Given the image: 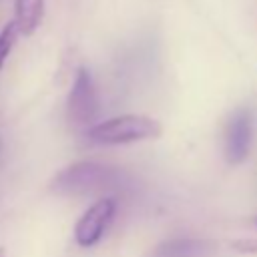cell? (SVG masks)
I'll list each match as a JSON object with an SVG mask.
<instances>
[{"mask_svg": "<svg viewBox=\"0 0 257 257\" xmlns=\"http://www.w3.org/2000/svg\"><path fill=\"white\" fill-rule=\"evenodd\" d=\"M124 175L116 167L100 165L94 161H80L66 169H62L54 181L52 191L62 195H82L92 191H104L114 189L122 183Z\"/></svg>", "mask_w": 257, "mask_h": 257, "instance_id": "obj_1", "label": "cell"}, {"mask_svg": "<svg viewBox=\"0 0 257 257\" xmlns=\"http://www.w3.org/2000/svg\"><path fill=\"white\" fill-rule=\"evenodd\" d=\"M163 126L159 120L145 114H120L100 122H94L86 137L98 145H126L161 137Z\"/></svg>", "mask_w": 257, "mask_h": 257, "instance_id": "obj_2", "label": "cell"}, {"mask_svg": "<svg viewBox=\"0 0 257 257\" xmlns=\"http://www.w3.org/2000/svg\"><path fill=\"white\" fill-rule=\"evenodd\" d=\"M98 96H96V88L92 82V76L86 68H78L70 94H68V102H66V114L68 120L74 126H92L96 116H98Z\"/></svg>", "mask_w": 257, "mask_h": 257, "instance_id": "obj_3", "label": "cell"}, {"mask_svg": "<svg viewBox=\"0 0 257 257\" xmlns=\"http://www.w3.org/2000/svg\"><path fill=\"white\" fill-rule=\"evenodd\" d=\"M116 211V201L110 197L98 199L96 203H92L82 217L76 221L74 227V241L80 247H92L100 241V237L104 235L106 227L110 225L112 217Z\"/></svg>", "mask_w": 257, "mask_h": 257, "instance_id": "obj_4", "label": "cell"}, {"mask_svg": "<svg viewBox=\"0 0 257 257\" xmlns=\"http://www.w3.org/2000/svg\"><path fill=\"white\" fill-rule=\"evenodd\" d=\"M255 114L253 108L243 106L233 112L225 131V157L231 165H239L247 159L253 141Z\"/></svg>", "mask_w": 257, "mask_h": 257, "instance_id": "obj_5", "label": "cell"}, {"mask_svg": "<svg viewBox=\"0 0 257 257\" xmlns=\"http://www.w3.org/2000/svg\"><path fill=\"white\" fill-rule=\"evenodd\" d=\"M213 251L209 241L195 237H175L161 243L153 257H209Z\"/></svg>", "mask_w": 257, "mask_h": 257, "instance_id": "obj_6", "label": "cell"}, {"mask_svg": "<svg viewBox=\"0 0 257 257\" xmlns=\"http://www.w3.org/2000/svg\"><path fill=\"white\" fill-rule=\"evenodd\" d=\"M44 16V0H16L14 2V26L18 34H32Z\"/></svg>", "mask_w": 257, "mask_h": 257, "instance_id": "obj_7", "label": "cell"}, {"mask_svg": "<svg viewBox=\"0 0 257 257\" xmlns=\"http://www.w3.org/2000/svg\"><path fill=\"white\" fill-rule=\"evenodd\" d=\"M16 26L10 22L2 32H0V68H2V64H4V60H6V56L10 54V50H12V46H14V40H16Z\"/></svg>", "mask_w": 257, "mask_h": 257, "instance_id": "obj_8", "label": "cell"}, {"mask_svg": "<svg viewBox=\"0 0 257 257\" xmlns=\"http://www.w3.org/2000/svg\"><path fill=\"white\" fill-rule=\"evenodd\" d=\"M233 249L241 253H257V239H237L233 241Z\"/></svg>", "mask_w": 257, "mask_h": 257, "instance_id": "obj_9", "label": "cell"}, {"mask_svg": "<svg viewBox=\"0 0 257 257\" xmlns=\"http://www.w3.org/2000/svg\"><path fill=\"white\" fill-rule=\"evenodd\" d=\"M0 257H6V251H4L2 247H0Z\"/></svg>", "mask_w": 257, "mask_h": 257, "instance_id": "obj_10", "label": "cell"}, {"mask_svg": "<svg viewBox=\"0 0 257 257\" xmlns=\"http://www.w3.org/2000/svg\"><path fill=\"white\" fill-rule=\"evenodd\" d=\"M255 223H257V219H255Z\"/></svg>", "mask_w": 257, "mask_h": 257, "instance_id": "obj_11", "label": "cell"}]
</instances>
